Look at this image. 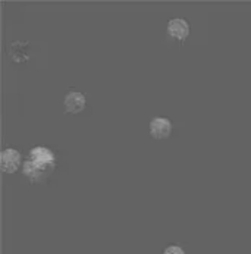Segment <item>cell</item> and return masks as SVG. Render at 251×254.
Masks as SVG:
<instances>
[{
  "label": "cell",
  "mask_w": 251,
  "mask_h": 254,
  "mask_svg": "<svg viewBox=\"0 0 251 254\" xmlns=\"http://www.w3.org/2000/svg\"><path fill=\"white\" fill-rule=\"evenodd\" d=\"M171 131H172V124H171V121L168 118L156 116L150 122V134L156 140L168 138L171 135Z\"/></svg>",
  "instance_id": "3"
},
{
  "label": "cell",
  "mask_w": 251,
  "mask_h": 254,
  "mask_svg": "<svg viewBox=\"0 0 251 254\" xmlns=\"http://www.w3.org/2000/svg\"><path fill=\"white\" fill-rule=\"evenodd\" d=\"M168 34L174 40L184 41L189 36V24L182 18H174L168 22Z\"/></svg>",
  "instance_id": "5"
},
{
  "label": "cell",
  "mask_w": 251,
  "mask_h": 254,
  "mask_svg": "<svg viewBox=\"0 0 251 254\" xmlns=\"http://www.w3.org/2000/svg\"><path fill=\"white\" fill-rule=\"evenodd\" d=\"M163 254H185V252H184V249L181 246H178V244H171V246H168L165 249Z\"/></svg>",
  "instance_id": "7"
},
{
  "label": "cell",
  "mask_w": 251,
  "mask_h": 254,
  "mask_svg": "<svg viewBox=\"0 0 251 254\" xmlns=\"http://www.w3.org/2000/svg\"><path fill=\"white\" fill-rule=\"evenodd\" d=\"M9 56L16 64H24L30 59L28 53V43L27 41H15L9 47Z\"/></svg>",
  "instance_id": "6"
},
{
  "label": "cell",
  "mask_w": 251,
  "mask_h": 254,
  "mask_svg": "<svg viewBox=\"0 0 251 254\" xmlns=\"http://www.w3.org/2000/svg\"><path fill=\"white\" fill-rule=\"evenodd\" d=\"M55 168V154L46 147H34L24 165V174L31 180L38 181L46 178Z\"/></svg>",
  "instance_id": "1"
},
{
  "label": "cell",
  "mask_w": 251,
  "mask_h": 254,
  "mask_svg": "<svg viewBox=\"0 0 251 254\" xmlns=\"http://www.w3.org/2000/svg\"><path fill=\"white\" fill-rule=\"evenodd\" d=\"M63 106H65V112H68V113H79V112H82L84 108H85V96H84V93H79L76 90L69 91L65 96Z\"/></svg>",
  "instance_id": "4"
},
{
  "label": "cell",
  "mask_w": 251,
  "mask_h": 254,
  "mask_svg": "<svg viewBox=\"0 0 251 254\" xmlns=\"http://www.w3.org/2000/svg\"><path fill=\"white\" fill-rule=\"evenodd\" d=\"M21 165V153L15 148H4L0 157V168L4 174H13Z\"/></svg>",
  "instance_id": "2"
}]
</instances>
